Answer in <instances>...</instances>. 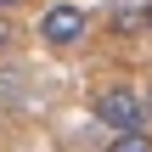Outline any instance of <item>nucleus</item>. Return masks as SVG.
<instances>
[{"mask_svg": "<svg viewBox=\"0 0 152 152\" xmlns=\"http://www.w3.org/2000/svg\"><path fill=\"white\" fill-rule=\"evenodd\" d=\"M85 34H90L85 6H73V0H51V6L39 11V39H45L51 51H79Z\"/></svg>", "mask_w": 152, "mask_h": 152, "instance_id": "2", "label": "nucleus"}, {"mask_svg": "<svg viewBox=\"0 0 152 152\" xmlns=\"http://www.w3.org/2000/svg\"><path fill=\"white\" fill-rule=\"evenodd\" d=\"M147 39H152V0H147Z\"/></svg>", "mask_w": 152, "mask_h": 152, "instance_id": "8", "label": "nucleus"}, {"mask_svg": "<svg viewBox=\"0 0 152 152\" xmlns=\"http://www.w3.org/2000/svg\"><path fill=\"white\" fill-rule=\"evenodd\" d=\"M17 45V28H11V11H0V56Z\"/></svg>", "mask_w": 152, "mask_h": 152, "instance_id": "5", "label": "nucleus"}, {"mask_svg": "<svg viewBox=\"0 0 152 152\" xmlns=\"http://www.w3.org/2000/svg\"><path fill=\"white\" fill-rule=\"evenodd\" d=\"M90 113H96L102 130H135V124H147V113H141V90L124 85V79L96 85V90H90Z\"/></svg>", "mask_w": 152, "mask_h": 152, "instance_id": "1", "label": "nucleus"}, {"mask_svg": "<svg viewBox=\"0 0 152 152\" xmlns=\"http://www.w3.org/2000/svg\"><path fill=\"white\" fill-rule=\"evenodd\" d=\"M107 147H113V152H152V130H147V124H135V130H113Z\"/></svg>", "mask_w": 152, "mask_h": 152, "instance_id": "4", "label": "nucleus"}, {"mask_svg": "<svg viewBox=\"0 0 152 152\" xmlns=\"http://www.w3.org/2000/svg\"><path fill=\"white\" fill-rule=\"evenodd\" d=\"M17 6H23V0H0V11H17Z\"/></svg>", "mask_w": 152, "mask_h": 152, "instance_id": "7", "label": "nucleus"}, {"mask_svg": "<svg viewBox=\"0 0 152 152\" xmlns=\"http://www.w3.org/2000/svg\"><path fill=\"white\" fill-rule=\"evenodd\" d=\"M107 34L113 39H147V6L141 0H118L107 11Z\"/></svg>", "mask_w": 152, "mask_h": 152, "instance_id": "3", "label": "nucleus"}, {"mask_svg": "<svg viewBox=\"0 0 152 152\" xmlns=\"http://www.w3.org/2000/svg\"><path fill=\"white\" fill-rule=\"evenodd\" d=\"M141 113H147V130H152V85L141 90Z\"/></svg>", "mask_w": 152, "mask_h": 152, "instance_id": "6", "label": "nucleus"}]
</instances>
